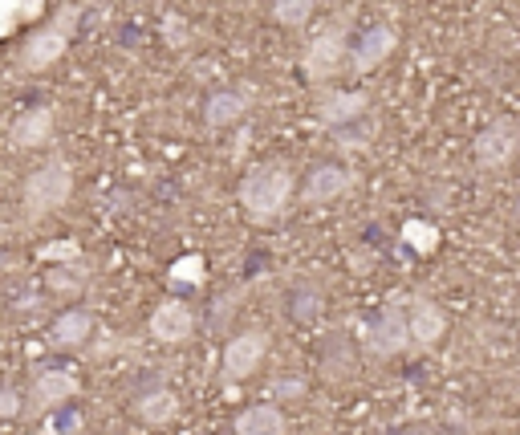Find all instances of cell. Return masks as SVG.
<instances>
[{
    "label": "cell",
    "instance_id": "cell-9",
    "mask_svg": "<svg viewBox=\"0 0 520 435\" xmlns=\"http://www.w3.org/2000/svg\"><path fill=\"white\" fill-rule=\"evenodd\" d=\"M350 188H354V171L350 167H342V163H317L309 171V179H305L301 200L313 204V208H325V204L342 200Z\"/></svg>",
    "mask_w": 520,
    "mask_h": 435
},
{
    "label": "cell",
    "instance_id": "cell-27",
    "mask_svg": "<svg viewBox=\"0 0 520 435\" xmlns=\"http://www.w3.org/2000/svg\"><path fill=\"white\" fill-rule=\"evenodd\" d=\"M305 395V383L301 379H281L273 383V399H301Z\"/></svg>",
    "mask_w": 520,
    "mask_h": 435
},
{
    "label": "cell",
    "instance_id": "cell-13",
    "mask_svg": "<svg viewBox=\"0 0 520 435\" xmlns=\"http://www.w3.org/2000/svg\"><path fill=\"white\" fill-rule=\"evenodd\" d=\"M366 110H370V98L362 90H325L321 102H317V122L338 131V127H346V122L366 118Z\"/></svg>",
    "mask_w": 520,
    "mask_h": 435
},
{
    "label": "cell",
    "instance_id": "cell-26",
    "mask_svg": "<svg viewBox=\"0 0 520 435\" xmlns=\"http://www.w3.org/2000/svg\"><path fill=\"white\" fill-rule=\"evenodd\" d=\"M317 309H321L317 301H309V297H301V293H297V301L289 305V314H293L297 322H313V318H317Z\"/></svg>",
    "mask_w": 520,
    "mask_h": 435
},
{
    "label": "cell",
    "instance_id": "cell-5",
    "mask_svg": "<svg viewBox=\"0 0 520 435\" xmlns=\"http://www.w3.org/2000/svg\"><path fill=\"white\" fill-rule=\"evenodd\" d=\"M269 354V334L265 330H244L236 334L228 346H224V358H220V379L224 383H244L252 379L260 362Z\"/></svg>",
    "mask_w": 520,
    "mask_h": 435
},
{
    "label": "cell",
    "instance_id": "cell-6",
    "mask_svg": "<svg viewBox=\"0 0 520 435\" xmlns=\"http://www.w3.org/2000/svg\"><path fill=\"white\" fill-rule=\"evenodd\" d=\"M516 147H520V127H516V118H492L488 127L476 135V163L484 171H504L512 167L516 159Z\"/></svg>",
    "mask_w": 520,
    "mask_h": 435
},
{
    "label": "cell",
    "instance_id": "cell-14",
    "mask_svg": "<svg viewBox=\"0 0 520 435\" xmlns=\"http://www.w3.org/2000/svg\"><path fill=\"white\" fill-rule=\"evenodd\" d=\"M248 106H252V90H216L204 102V122L212 131H228L248 114Z\"/></svg>",
    "mask_w": 520,
    "mask_h": 435
},
{
    "label": "cell",
    "instance_id": "cell-4",
    "mask_svg": "<svg viewBox=\"0 0 520 435\" xmlns=\"http://www.w3.org/2000/svg\"><path fill=\"white\" fill-rule=\"evenodd\" d=\"M74 29H78V9H65L57 21H49L45 29H37V33L25 41V49H21V66H25L29 74L49 70L53 61L65 57V49H70Z\"/></svg>",
    "mask_w": 520,
    "mask_h": 435
},
{
    "label": "cell",
    "instance_id": "cell-18",
    "mask_svg": "<svg viewBox=\"0 0 520 435\" xmlns=\"http://www.w3.org/2000/svg\"><path fill=\"white\" fill-rule=\"evenodd\" d=\"M135 415H139L147 427H167V423L179 415V399H175L167 387L143 391V395L135 399Z\"/></svg>",
    "mask_w": 520,
    "mask_h": 435
},
{
    "label": "cell",
    "instance_id": "cell-10",
    "mask_svg": "<svg viewBox=\"0 0 520 435\" xmlns=\"http://www.w3.org/2000/svg\"><path fill=\"white\" fill-rule=\"evenodd\" d=\"M403 318H407V338L411 346L419 350H431L439 346V338L447 334V314L431 301V297H415L407 309H403Z\"/></svg>",
    "mask_w": 520,
    "mask_h": 435
},
{
    "label": "cell",
    "instance_id": "cell-12",
    "mask_svg": "<svg viewBox=\"0 0 520 435\" xmlns=\"http://www.w3.org/2000/svg\"><path fill=\"white\" fill-rule=\"evenodd\" d=\"M78 391L82 387L70 370H41L29 387V407H33V415H45V411H57L70 399H78Z\"/></svg>",
    "mask_w": 520,
    "mask_h": 435
},
{
    "label": "cell",
    "instance_id": "cell-20",
    "mask_svg": "<svg viewBox=\"0 0 520 435\" xmlns=\"http://www.w3.org/2000/svg\"><path fill=\"white\" fill-rule=\"evenodd\" d=\"M403 240H407V248H411V253H419V257H431L435 248L443 244V232H439L431 220H407V224H403Z\"/></svg>",
    "mask_w": 520,
    "mask_h": 435
},
{
    "label": "cell",
    "instance_id": "cell-24",
    "mask_svg": "<svg viewBox=\"0 0 520 435\" xmlns=\"http://www.w3.org/2000/svg\"><path fill=\"white\" fill-rule=\"evenodd\" d=\"M25 411V399L17 387H0V419H17Z\"/></svg>",
    "mask_w": 520,
    "mask_h": 435
},
{
    "label": "cell",
    "instance_id": "cell-1",
    "mask_svg": "<svg viewBox=\"0 0 520 435\" xmlns=\"http://www.w3.org/2000/svg\"><path fill=\"white\" fill-rule=\"evenodd\" d=\"M289 200H293V171L281 167V163H265V167H256L240 179V208L256 224L281 220Z\"/></svg>",
    "mask_w": 520,
    "mask_h": 435
},
{
    "label": "cell",
    "instance_id": "cell-2",
    "mask_svg": "<svg viewBox=\"0 0 520 435\" xmlns=\"http://www.w3.org/2000/svg\"><path fill=\"white\" fill-rule=\"evenodd\" d=\"M74 196V167L65 163L61 155L57 159H45L29 179H25V216L29 220H41V216H53L70 204Z\"/></svg>",
    "mask_w": 520,
    "mask_h": 435
},
{
    "label": "cell",
    "instance_id": "cell-21",
    "mask_svg": "<svg viewBox=\"0 0 520 435\" xmlns=\"http://www.w3.org/2000/svg\"><path fill=\"white\" fill-rule=\"evenodd\" d=\"M167 281H171V285H191V289L204 285V281H208V261H204L200 253H183V257L171 261Z\"/></svg>",
    "mask_w": 520,
    "mask_h": 435
},
{
    "label": "cell",
    "instance_id": "cell-3",
    "mask_svg": "<svg viewBox=\"0 0 520 435\" xmlns=\"http://www.w3.org/2000/svg\"><path fill=\"white\" fill-rule=\"evenodd\" d=\"M346 53H350V25H346V17H338V21H330L325 29H317V37L305 45L301 70H305V78L313 86H321V82H330V78L342 74Z\"/></svg>",
    "mask_w": 520,
    "mask_h": 435
},
{
    "label": "cell",
    "instance_id": "cell-8",
    "mask_svg": "<svg viewBox=\"0 0 520 435\" xmlns=\"http://www.w3.org/2000/svg\"><path fill=\"white\" fill-rule=\"evenodd\" d=\"M395 45H399V29H395V25H370V29L350 45L346 66H350L354 74H374L382 61L395 53Z\"/></svg>",
    "mask_w": 520,
    "mask_h": 435
},
{
    "label": "cell",
    "instance_id": "cell-17",
    "mask_svg": "<svg viewBox=\"0 0 520 435\" xmlns=\"http://www.w3.org/2000/svg\"><path fill=\"white\" fill-rule=\"evenodd\" d=\"M236 435H285L289 431V419L277 403H256V407H244L232 423Z\"/></svg>",
    "mask_w": 520,
    "mask_h": 435
},
{
    "label": "cell",
    "instance_id": "cell-22",
    "mask_svg": "<svg viewBox=\"0 0 520 435\" xmlns=\"http://www.w3.org/2000/svg\"><path fill=\"white\" fill-rule=\"evenodd\" d=\"M317 0H273V21L285 29H305L313 21Z\"/></svg>",
    "mask_w": 520,
    "mask_h": 435
},
{
    "label": "cell",
    "instance_id": "cell-25",
    "mask_svg": "<svg viewBox=\"0 0 520 435\" xmlns=\"http://www.w3.org/2000/svg\"><path fill=\"white\" fill-rule=\"evenodd\" d=\"M74 257H78L74 240H61V244H45L41 248V261H74Z\"/></svg>",
    "mask_w": 520,
    "mask_h": 435
},
{
    "label": "cell",
    "instance_id": "cell-28",
    "mask_svg": "<svg viewBox=\"0 0 520 435\" xmlns=\"http://www.w3.org/2000/svg\"><path fill=\"white\" fill-rule=\"evenodd\" d=\"M407 435H435L431 427H415V431H407Z\"/></svg>",
    "mask_w": 520,
    "mask_h": 435
},
{
    "label": "cell",
    "instance_id": "cell-19",
    "mask_svg": "<svg viewBox=\"0 0 520 435\" xmlns=\"http://www.w3.org/2000/svg\"><path fill=\"white\" fill-rule=\"evenodd\" d=\"M45 13V0H0V37H9L17 25H29Z\"/></svg>",
    "mask_w": 520,
    "mask_h": 435
},
{
    "label": "cell",
    "instance_id": "cell-23",
    "mask_svg": "<svg viewBox=\"0 0 520 435\" xmlns=\"http://www.w3.org/2000/svg\"><path fill=\"white\" fill-rule=\"evenodd\" d=\"M45 281H49V289H57V293H78L82 285H86V269L78 265V257L70 261V265H53L49 273H45Z\"/></svg>",
    "mask_w": 520,
    "mask_h": 435
},
{
    "label": "cell",
    "instance_id": "cell-11",
    "mask_svg": "<svg viewBox=\"0 0 520 435\" xmlns=\"http://www.w3.org/2000/svg\"><path fill=\"white\" fill-rule=\"evenodd\" d=\"M147 330H151V338L155 342H163V346H179V342H187L191 334H195V314H191V305L187 301H159L155 305V314H151V322H147Z\"/></svg>",
    "mask_w": 520,
    "mask_h": 435
},
{
    "label": "cell",
    "instance_id": "cell-7",
    "mask_svg": "<svg viewBox=\"0 0 520 435\" xmlns=\"http://www.w3.org/2000/svg\"><path fill=\"white\" fill-rule=\"evenodd\" d=\"M362 342L370 354L378 358H390V354H403L411 346L407 338V318H403V305H386L382 314L362 330Z\"/></svg>",
    "mask_w": 520,
    "mask_h": 435
},
{
    "label": "cell",
    "instance_id": "cell-16",
    "mask_svg": "<svg viewBox=\"0 0 520 435\" xmlns=\"http://www.w3.org/2000/svg\"><path fill=\"white\" fill-rule=\"evenodd\" d=\"M90 334H94L90 309H65V314L53 318V326H49V346L53 350H78V346L90 342Z\"/></svg>",
    "mask_w": 520,
    "mask_h": 435
},
{
    "label": "cell",
    "instance_id": "cell-15",
    "mask_svg": "<svg viewBox=\"0 0 520 435\" xmlns=\"http://www.w3.org/2000/svg\"><path fill=\"white\" fill-rule=\"evenodd\" d=\"M9 139H13V147H21V151L45 147V143L53 139V110H49V106H33V110L17 114L13 127H9Z\"/></svg>",
    "mask_w": 520,
    "mask_h": 435
}]
</instances>
